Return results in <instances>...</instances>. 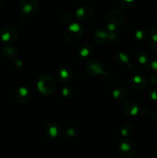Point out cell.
I'll return each mask as SVG.
<instances>
[{"mask_svg": "<svg viewBox=\"0 0 157 158\" xmlns=\"http://www.w3.org/2000/svg\"><path fill=\"white\" fill-rule=\"evenodd\" d=\"M126 19V14L122 9L110 11L105 16L103 23L108 31H116L123 25Z\"/></svg>", "mask_w": 157, "mask_h": 158, "instance_id": "obj_1", "label": "cell"}, {"mask_svg": "<svg viewBox=\"0 0 157 158\" xmlns=\"http://www.w3.org/2000/svg\"><path fill=\"white\" fill-rule=\"evenodd\" d=\"M38 90L43 95H51L55 89V82L53 77L48 73L39 76L37 80Z\"/></svg>", "mask_w": 157, "mask_h": 158, "instance_id": "obj_2", "label": "cell"}, {"mask_svg": "<svg viewBox=\"0 0 157 158\" xmlns=\"http://www.w3.org/2000/svg\"><path fill=\"white\" fill-rule=\"evenodd\" d=\"M136 151V144L131 139L123 138L119 142L118 151L121 158H133Z\"/></svg>", "mask_w": 157, "mask_h": 158, "instance_id": "obj_3", "label": "cell"}, {"mask_svg": "<svg viewBox=\"0 0 157 158\" xmlns=\"http://www.w3.org/2000/svg\"><path fill=\"white\" fill-rule=\"evenodd\" d=\"M85 29L83 25L78 23H72L67 26L65 31V38L70 43L78 41L84 35Z\"/></svg>", "mask_w": 157, "mask_h": 158, "instance_id": "obj_4", "label": "cell"}, {"mask_svg": "<svg viewBox=\"0 0 157 158\" xmlns=\"http://www.w3.org/2000/svg\"><path fill=\"white\" fill-rule=\"evenodd\" d=\"M18 6L23 15L27 17H32L38 12L39 5L36 0H20Z\"/></svg>", "mask_w": 157, "mask_h": 158, "instance_id": "obj_5", "label": "cell"}, {"mask_svg": "<svg viewBox=\"0 0 157 158\" xmlns=\"http://www.w3.org/2000/svg\"><path fill=\"white\" fill-rule=\"evenodd\" d=\"M1 40L6 43L15 41L19 36V30L14 26H6L0 31Z\"/></svg>", "mask_w": 157, "mask_h": 158, "instance_id": "obj_6", "label": "cell"}, {"mask_svg": "<svg viewBox=\"0 0 157 158\" xmlns=\"http://www.w3.org/2000/svg\"><path fill=\"white\" fill-rule=\"evenodd\" d=\"M56 77L59 82L62 83L71 81L73 77V71L72 67L68 64H62L57 68Z\"/></svg>", "mask_w": 157, "mask_h": 158, "instance_id": "obj_7", "label": "cell"}, {"mask_svg": "<svg viewBox=\"0 0 157 158\" xmlns=\"http://www.w3.org/2000/svg\"><path fill=\"white\" fill-rule=\"evenodd\" d=\"M85 70L91 76H99L105 73L104 65L99 60H92L86 62L85 64Z\"/></svg>", "mask_w": 157, "mask_h": 158, "instance_id": "obj_8", "label": "cell"}, {"mask_svg": "<svg viewBox=\"0 0 157 158\" xmlns=\"http://www.w3.org/2000/svg\"><path fill=\"white\" fill-rule=\"evenodd\" d=\"M44 132L49 138L57 139L61 136L62 129L58 123L55 122H49L45 126Z\"/></svg>", "mask_w": 157, "mask_h": 158, "instance_id": "obj_9", "label": "cell"}, {"mask_svg": "<svg viewBox=\"0 0 157 158\" xmlns=\"http://www.w3.org/2000/svg\"><path fill=\"white\" fill-rule=\"evenodd\" d=\"M95 12V9L93 6H89V5H85L78 7L75 11V17L77 19L80 21H84L87 20L88 19L90 18Z\"/></svg>", "mask_w": 157, "mask_h": 158, "instance_id": "obj_10", "label": "cell"}, {"mask_svg": "<svg viewBox=\"0 0 157 158\" xmlns=\"http://www.w3.org/2000/svg\"><path fill=\"white\" fill-rule=\"evenodd\" d=\"M14 97L17 103H26L29 100L31 97V91L27 86H19L18 89L15 90V94H14Z\"/></svg>", "mask_w": 157, "mask_h": 158, "instance_id": "obj_11", "label": "cell"}, {"mask_svg": "<svg viewBox=\"0 0 157 158\" xmlns=\"http://www.w3.org/2000/svg\"><path fill=\"white\" fill-rule=\"evenodd\" d=\"M130 84L134 89L138 90H143L146 89L149 85L148 80L141 74H135L130 79Z\"/></svg>", "mask_w": 157, "mask_h": 158, "instance_id": "obj_12", "label": "cell"}, {"mask_svg": "<svg viewBox=\"0 0 157 158\" xmlns=\"http://www.w3.org/2000/svg\"><path fill=\"white\" fill-rule=\"evenodd\" d=\"M123 110L126 115L129 117H135L139 112V106L137 104L136 102H135L132 100H127L123 103Z\"/></svg>", "mask_w": 157, "mask_h": 158, "instance_id": "obj_13", "label": "cell"}, {"mask_svg": "<svg viewBox=\"0 0 157 158\" xmlns=\"http://www.w3.org/2000/svg\"><path fill=\"white\" fill-rule=\"evenodd\" d=\"M1 53L3 57L8 60H15L18 57V51L15 46L9 44H5L1 48Z\"/></svg>", "mask_w": 157, "mask_h": 158, "instance_id": "obj_14", "label": "cell"}, {"mask_svg": "<svg viewBox=\"0 0 157 158\" xmlns=\"http://www.w3.org/2000/svg\"><path fill=\"white\" fill-rule=\"evenodd\" d=\"M93 40L98 44H104L109 40V31L104 29H98L95 31L92 35Z\"/></svg>", "mask_w": 157, "mask_h": 158, "instance_id": "obj_15", "label": "cell"}, {"mask_svg": "<svg viewBox=\"0 0 157 158\" xmlns=\"http://www.w3.org/2000/svg\"><path fill=\"white\" fill-rule=\"evenodd\" d=\"M112 97L118 101L126 100L129 97V91L123 86H117L112 91Z\"/></svg>", "mask_w": 157, "mask_h": 158, "instance_id": "obj_16", "label": "cell"}, {"mask_svg": "<svg viewBox=\"0 0 157 158\" xmlns=\"http://www.w3.org/2000/svg\"><path fill=\"white\" fill-rule=\"evenodd\" d=\"M94 52V46L90 43H85L78 49V55L82 58H88Z\"/></svg>", "mask_w": 157, "mask_h": 158, "instance_id": "obj_17", "label": "cell"}, {"mask_svg": "<svg viewBox=\"0 0 157 158\" xmlns=\"http://www.w3.org/2000/svg\"><path fill=\"white\" fill-rule=\"evenodd\" d=\"M148 45L151 50L157 53V29L152 27L150 29V35L148 38Z\"/></svg>", "mask_w": 157, "mask_h": 158, "instance_id": "obj_18", "label": "cell"}, {"mask_svg": "<svg viewBox=\"0 0 157 158\" xmlns=\"http://www.w3.org/2000/svg\"><path fill=\"white\" fill-rule=\"evenodd\" d=\"M136 59L137 61L143 66L144 67H148L150 66V62H149V56L148 55L147 52L143 49H139L136 52Z\"/></svg>", "mask_w": 157, "mask_h": 158, "instance_id": "obj_19", "label": "cell"}, {"mask_svg": "<svg viewBox=\"0 0 157 158\" xmlns=\"http://www.w3.org/2000/svg\"><path fill=\"white\" fill-rule=\"evenodd\" d=\"M115 60L119 64L127 65V66H129L130 64V59L129 55L124 51H117L115 54Z\"/></svg>", "mask_w": 157, "mask_h": 158, "instance_id": "obj_20", "label": "cell"}, {"mask_svg": "<svg viewBox=\"0 0 157 158\" xmlns=\"http://www.w3.org/2000/svg\"><path fill=\"white\" fill-rule=\"evenodd\" d=\"M134 132V126L129 122H126V123H123L120 128V134L123 136V137H126L128 136H130Z\"/></svg>", "mask_w": 157, "mask_h": 158, "instance_id": "obj_21", "label": "cell"}, {"mask_svg": "<svg viewBox=\"0 0 157 158\" xmlns=\"http://www.w3.org/2000/svg\"><path fill=\"white\" fill-rule=\"evenodd\" d=\"M62 96L63 98L65 99H70L72 97V94H73V89L70 86L67 85V86H65L62 88L61 91Z\"/></svg>", "mask_w": 157, "mask_h": 158, "instance_id": "obj_22", "label": "cell"}, {"mask_svg": "<svg viewBox=\"0 0 157 158\" xmlns=\"http://www.w3.org/2000/svg\"><path fill=\"white\" fill-rule=\"evenodd\" d=\"M62 19L66 23L71 24V23H73L74 16L70 11H65V12H63L62 14Z\"/></svg>", "mask_w": 157, "mask_h": 158, "instance_id": "obj_23", "label": "cell"}, {"mask_svg": "<svg viewBox=\"0 0 157 158\" xmlns=\"http://www.w3.org/2000/svg\"><path fill=\"white\" fill-rule=\"evenodd\" d=\"M135 0H119V6L124 9H129V8L132 7L135 5Z\"/></svg>", "mask_w": 157, "mask_h": 158, "instance_id": "obj_24", "label": "cell"}, {"mask_svg": "<svg viewBox=\"0 0 157 158\" xmlns=\"http://www.w3.org/2000/svg\"><path fill=\"white\" fill-rule=\"evenodd\" d=\"M65 135L67 137H69V138H74L77 135L76 129L74 127H68L65 131Z\"/></svg>", "mask_w": 157, "mask_h": 158, "instance_id": "obj_25", "label": "cell"}, {"mask_svg": "<svg viewBox=\"0 0 157 158\" xmlns=\"http://www.w3.org/2000/svg\"><path fill=\"white\" fill-rule=\"evenodd\" d=\"M133 35L137 40H143L146 36L147 33H146V31H145L144 29H136L133 32Z\"/></svg>", "mask_w": 157, "mask_h": 158, "instance_id": "obj_26", "label": "cell"}, {"mask_svg": "<svg viewBox=\"0 0 157 158\" xmlns=\"http://www.w3.org/2000/svg\"><path fill=\"white\" fill-rule=\"evenodd\" d=\"M109 41L111 42H117L119 40V35L116 31H109Z\"/></svg>", "mask_w": 157, "mask_h": 158, "instance_id": "obj_27", "label": "cell"}, {"mask_svg": "<svg viewBox=\"0 0 157 158\" xmlns=\"http://www.w3.org/2000/svg\"><path fill=\"white\" fill-rule=\"evenodd\" d=\"M149 97L152 101L157 103V90L156 89H152L149 92Z\"/></svg>", "mask_w": 157, "mask_h": 158, "instance_id": "obj_28", "label": "cell"}, {"mask_svg": "<svg viewBox=\"0 0 157 158\" xmlns=\"http://www.w3.org/2000/svg\"><path fill=\"white\" fill-rule=\"evenodd\" d=\"M13 64H14V67L17 69H22L23 66L22 62V60H15V61H14Z\"/></svg>", "mask_w": 157, "mask_h": 158, "instance_id": "obj_29", "label": "cell"}, {"mask_svg": "<svg viewBox=\"0 0 157 158\" xmlns=\"http://www.w3.org/2000/svg\"><path fill=\"white\" fill-rule=\"evenodd\" d=\"M16 22L17 23H18L19 25H24L25 23H26V19L25 16H22V15H20V16H18V18H17L16 19Z\"/></svg>", "mask_w": 157, "mask_h": 158, "instance_id": "obj_30", "label": "cell"}, {"mask_svg": "<svg viewBox=\"0 0 157 158\" xmlns=\"http://www.w3.org/2000/svg\"><path fill=\"white\" fill-rule=\"evenodd\" d=\"M150 66L153 70L156 71L157 72V57L154 59L152 62L150 63Z\"/></svg>", "mask_w": 157, "mask_h": 158, "instance_id": "obj_31", "label": "cell"}, {"mask_svg": "<svg viewBox=\"0 0 157 158\" xmlns=\"http://www.w3.org/2000/svg\"><path fill=\"white\" fill-rule=\"evenodd\" d=\"M152 120L157 124V108L155 110L153 114H152Z\"/></svg>", "mask_w": 157, "mask_h": 158, "instance_id": "obj_32", "label": "cell"}, {"mask_svg": "<svg viewBox=\"0 0 157 158\" xmlns=\"http://www.w3.org/2000/svg\"><path fill=\"white\" fill-rule=\"evenodd\" d=\"M151 82L153 83H157V76H153V77H151Z\"/></svg>", "mask_w": 157, "mask_h": 158, "instance_id": "obj_33", "label": "cell"}, {"mask_svg": "<svg viewBox=\"0 0 157 158\" xmlns=\"http://www.w3.org/2000/svg\"><path fill=\"white\" fill-rule=\"evenodd\" d=\"M4 4H5V0H0V7H2Z\"/></svg>", "mask_w": 157, "mask_h": 158, "instance_id": "obj_34", "label": "cell"}, {"mask_svg": "<svg viewBox=\"0 0 157 158\" xmlns=\"http://www.w3.org/2000/svg\"><path fill=\"white\" fill-rule=\"evenodd\" d=\"M155 153H156V154H157V146L155 148Z\"/></svg>", "mask_w": 157, "mask_h": 158, "instance_id": "obj_35", "label": "cell"}, {"mask_svg": "<svg viewBox=\"0 0 157 158\" xmlns=\"http://www.w3.org/2000/svg\"><path fill=\"white\" fill-rule=\"evenodd\" d=\"M0 40H1V34H0Z\"/></svg>", "mask_w": 157, "mask_h": 158, "instance_id": "obj_36", "label": "cell"}, {"mask_svg": "<svg viewBox=\"0 0 157 158\" xmlns=\"http://www.w3.org/2000/svg\"><path fill=\"white\" fill-rule=\"evenodd\" d=\"M156 29H157V26H156Z\"/></svg>", "mask_w": 157, "mask_h": 158, "instance_id": "obj_37", "label": "cell"}]
</instances>
